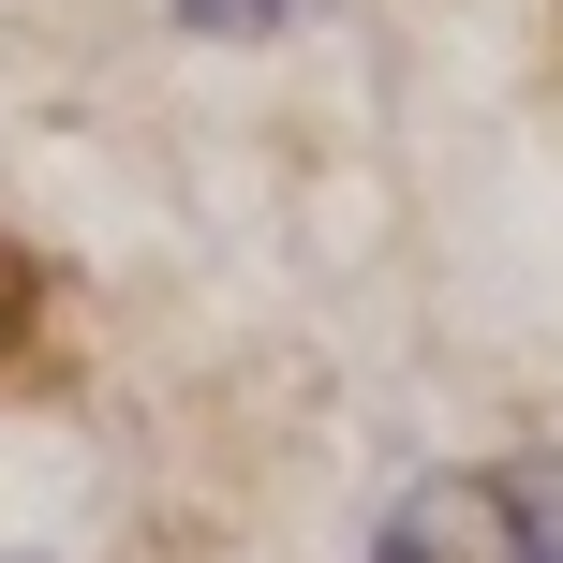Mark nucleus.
<instances>
[{
	"mask_svg": "<svg viewBox=\"0 0 563 563\" xmlns=\"http://www.w3.org/2000/svg\"><path fill=\"white\" fill-rule=\"evenodd\" d=\"M371 563H563V475L534 460H445L386 505Z\"/></svg>",
	"mask_w": 563,
	"mask_h": 563,
	"instance_id": "nucleus-1",
	"label": "nucleus"
},
{
	"mask_svg": "<svg viewBox=\"0 0 563 563\" xmlns=\"http://www.w3.org/2000/svg\"><path fill=\"white\" fill-rule=\"evenodd\" d=\"M0 563H30V549H0Z\"/></svg>",
	"mask_w": 563,
	"mask_h": 563,
	"instance_id": "nucleus-2",
	"label": "nucleus"
}]
</instances>
